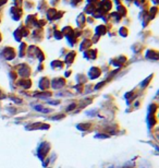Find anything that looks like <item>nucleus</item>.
<instances>
[{"mask_svg": "<svg viewBox=\"0 0 159 168\" xmlns=\"http://www.w3.org/2000/svg\"><path fill=\"white\" fill-rule=\"evenodd\" d=\"M82 2H83V0H70V4L73 8L78 7V6H80Z\"/></svg>", "mask_w": 159, "mask_h": 168, "instance_id": "2eb2a0df", "label": "nucleus"}, {"mask_svg": "<svg viewBox=\"0 0 159 168\" xmlns=\"http://www.w3.org/2000/svg\"><path fill=\"white\" fill-rule=\"evenodd\" d=\"M86 23V16H85V13H80L78 15V18H76V24H78V26H84Z\"/></svg>", "mask_w": 159, "mask_h": 168, "instance_id": "9d476101", "label": "nucleus"}, {"mask_svg": "<svg viewBox=\"0 0 159 168\" xmlns=\"http://www.w3.org/2000/svg\"><path fill=\"white\" fill-rule=\"evenodd\" d=\"M158 13V7L157 6H154V7H151L149 9V11H148V14H149V18L151 19H154L156 15Z\"/></svg>", "mask_w": 159, "mask_h": 168, "instance_id": "9b49d317", "label": "nucleus"}, {"mask_svg": "<svg viewBox=\"0 0 159 168\" xmlns=\"http://www.w3.org/2000/svg\"><path fill=\"white\" fill-rule=\"evenodd\" d=\"M64 13H66V11H63V10H60V11H57V15H56V20H58V19H61L62 16L64 15Z\"/></svg>", "mask_w": 159, "mask_h": 168, "instance_id": "a211bd4d", "label": "nucleus"}, {"mask_svg": "<svg viewBox=\"0 0 159 168\" xmlns=\"http://www.w3.org/2000/svg\"><path fill=\"white\" fill-rule=\"evenodd\" d=\"M99 0H87V4H98Z\"/></svg>", "mask_w": 159, "mask_h": 168, "instance_id": "393cba45", "label": "nucleus"}, {"mask_svg": "<svg viewBox=\"0 0 159 168\" xmlns=\"http://www.w3.org/2000/svg\"><path fill=\"white\" fill-rule=\"evenodd\" d=\"M45 24H46V20H38L36 23V25H39V26H44Z\"/></svg>", "mask_w": 159, "mask_h": 168, "instance_id": "4be33fe9", "label": "nucleus"}, {"mask_svg": "<svg viewBox=\"0 0 159 168\" xmlns=\"http://www.w3.org/2000/svg\"><path fill=\"white\" fill-rule=\"evenodd\" d=\"M95 20H96V19H94L93 16H89V18H87V19H86V22H88V23H94V22H95Z\"/></svg>", "mask_w": 159, "mask_h": 168, "instance_id": "b1692460", "label": "nucleus"}, {"mask_svg": "<svg viewBox=\"0 0 159 168\" xmlns=\"http://www.w3.org/2000/svg\"><path fill=\"white\" fill-rule=\"evenodd\" d=\"M72 32H73V28L71 26H66L62 30V33H64V35H66V36L69 34H72Z\"/></svg>", "mask_w": 159, "mask_h": 168, "instance_id": "dca6fc26", "label": "nucleus"}, {"mask_svg": "<svg viewBox=\"0 0 159 168\" xmlns=\"http://www.w3.org/2000/svg\"><path fill=\"white\" fill-rule=\"evenodd\" d=\"M14 36H16V38L18 39V41H20V39H21L22 35L20 34V28H19V30H16V32H14Z\"/></svg>", "mask_w": 159, "mask_h": 168, "instance_id": "aec40b11", "label": "nucleus"}, {"mask_svg": "<svg viewBox=\"0 0 159 168\" xmlns=\"http://www.w3.org/2000/svg\"><path fill=\"white\" fill-rule=\"evenodd\" d=\"M60 34H61V32H59V31H56V32H54V36L58 38V39H60V38L62 37V35Z\"/></svg>", "mask_w": 159, "mask_h": 168, "instance_id": "5701e85b", "label": "nucleus"}, {"mask_svg": "<svg viewBox=\"0 0 159 168\" xmlns=\"http://www.w3.org/2000/svg\"><path fill=\"white\" fill-rule=\"evenodd\" d=\"M97 9V4H87L84 8V12L83 13H87V14H93L95 10Z\"/></svg>", "mask_w": 159, "mask_h": 168, "instance_id": "0eeeda50", "label": "nucleus"}, {"mask_svg": "<svg viewBox=\"0 0 159 168\" xmlns=\"http://www.w3.org/2000/svg\"><path fill=\"white\" fill-rule=\"evenodd\" d=\"M109 16H110V19H112L114 22H120L121 20H122V18H121L120 14H119L118 12H111V13L109 14Z\"/></svg>", "mask_w": 159, "mask_h": 168, "instance_id": "ddd939ff", "label": "nucleus"}, {"mask_svg": "<svg viewBox=\"0 0 159 168\" xmlns=\"http://www.w3.org/2000/svg\"><path fill=\"white\" fill-rule=\"evenodd\" d=\"M134 4L139 8H141V9L146 10V9L149 7V0H135Z\"/></svg>", "mask_w": 159, "mask_h": 168, "instance_id": "6e6552de", "label": "nucleus"}, {"mask_svg": "<svg viewBox=\"0 0 159 168\" xmlns=\"http://www.w3.org/2000/svg\"><path fill=\"white\" fill-rule=\"evenodd\" d=\"M13 4H14V7L22 8V6H23V0H13Z\"/></svg>", "mask_w": 159, "mask_h": 168, "instance_id": "f3484780", "label": "nucleus"}, {"mask_svg": "<svg viewBox=\"0 0 159 168\" xmlns=\"http://www.w3.org/2000/svg\"><path fill=\"white\" fill-rule=\"evenodd\" d=\"M98 8H100L101 10H104L106 13H108L112 9V1L111 0H100L97 4Z\"/></svg>", "mask_w": 159, "mask_h": 168, "instance_id": "f03ea898", "label": "nucleus"}, {"mask_svg": "<svg viewBox=\"0 0 159 168\" xmlns=\"http://www.w3.org/2000/svg\"><path fill=\"white\" fill-rule=\"evenodd\" d=\"M59 4H60V0H51V6H52V8L58 7Z\"/></svg>", "mask_w": 159, "mask_h": 168, "instance_id": "412c9836", "label": "nucleus"}, {"mask_svg": "<svg viewBox=\"0 0 159 168\" xmlns=\"http://www.w3.org/2000/svg\"><path fill=\"white\" fill-rule=\"evenodd\" d=\"M153 4H155V6H157V4H158V0H151Z\"/></svg>", "mask_w": 159, "mask_h": 168, "instance_id": "cd10ccee", "label": "nucleus"}, {"mask_svg": "<svg viewBox=\"0 0 159 168\" xmlns=\"http://www.w3.org/2000/svg\"><path fill=\"white\" fill-rule=\"evenodd\" d=\"M9 12H10V15H11V18L14 21H19V20L22 19V16H23V9L22 8H19V7H11L10 8V10H9Z\"/></svg>", "mask_w": 159, "mask_h": 168, "instance_id": "f257e3e1", "label": "nucleus"}, {"mask_svg": "<svg viewBox=\"0 0 159 168\" xmlns=\"http://www.w3.org/2000/svg\"><path fill=\"white\" fill-rule=\"evenodd\" d=\"M0 22H1V14H0Z\"/></svg>", "mask_w": 159, "mask_h": 168, "instance_id": "c756f323", "label": "nucleus"}, {"mask_svg": "<svg viewBox=\"0 0 159 168\" xmlns=\"http://www.w3.org/2000/svg\"><path fill=\"white\" fill-rule=\"evenodd\" d=\"M140 18H141V20L143 21L144 26H146V25H147V23L151 21V18H149V14H148L147 10H143V11L141 12V13H140Z\"/></svg>", "mask_w": 159, "mask_h": 168, "instance_id": "423d86ee", "label": "nucleus"}, {"mask_svg": "<svg viewBox=\"0 0 159 168\" xmlns=\"http://www.w3.org/2000/svg\"><path fill=\"white\" fill-rule=\"evenodd\" d=\"M57 11H58V10H57L56 8H48L47 11L45 12V13H46V16H47V20H49V21H54V20H56Z\"/></svg>", "mask_w": 159, "mask_h": 168, "instance_id": "20e7f679", "label": "nucleus"}, {"mask_svg": "<svg viewBox=\"0 0 159 168\" xmlns=\"http://www.w3.org/2000/svg\"><path fill=\"white\" fill-rule=\"evenodd\" d=\"M8 2V0H0V7H2Z\"/></svg>", "mask_w": 159, "mask_h": 168, "instance_id": "a878e982", "label": "nucleus"}, {"mask_svg": "<svg viewBox=\"0 0 159 168\" xmlns=\"http://www.w3.org/2000/svg\"><path fill=\"white\" fill-rule=\"evenodd\" d=\"M121 1H123V0H114V2H116L117 4H120Z\"/></svg>", "mask_w": 159, "mask_h": 168, "instance_id": "c85d7f7f", "label": "nucleus"}, {"mask_svg": "<svg viewBox=\"0 0 159 168\" xmlns=\"http://www.w3.org/2000/svg\"><path fill=\"white\" fill-rule=\"evenodd\" d=\"M37 21H38L37 14H30V15H27L26 16L25 23H26L27 26H34V25H36Z\"/></svg>", "mask_w": 159, "mask_h": 168, "instance_id": "7ed1b4c3", "label": "nucleus"}, {"mask_svg": "<svg viewBox=\"0 0 159 168\" xmlns=\"http://www.w3.org/2000/svg\"><path fill=\"white\" fill-rule=\"evenodd\" d=\"M0 39H1V35H0Z\"/></svg>", "mask_w": 159, "mask_h": 168, "instance_id": "7c9ffc66", "label": "nucleus"}, {"mask_svg": "<svg viewBox=\"0 0 159 168\" xmlns=\"http://www.w3.org/2000/svg\"><path fill=\"white\" fill-rule=\"evenodd\" d=\"M106 30H107V27L104 25V24H101V25H98L97 27H96V32H97V34L99 35H102L106 33Z\"/></svg>", "mask_w": 159, "mask_h": 168, "instance_id": "4468645a", "label": "nucleus"}, {"mask_svg": "<svg viewBox=\"0 0 159 168\" xmlns=\"http://www.w3.org/2000/svg\"><path fill=\"white\" fill-rule=\"evenodd\" d=\"M128 28H126V27H121L120 28V33H121V35H122V36H126V35H128Z\"/></svg>", "mask_w": 159, "mask_h": 168, "instance_id": "6ab92c4d", "label": "nucleus"}, {"mask_svg": "<svg viewBox=\"0 0 159 168\" xmlns=\"http://www.w3.org/2000/svg\"><path fill=\"white\" fill-rule=\"evenodd\" d=\"M23 4L24 8L28 9V10H31V9H33V8L35 7V2L33 0H25V1H23Z\"/></svg>", "mask_w": 159, "mask_h": 168, "instance_id": "f8f14e48", "label": "nucleus"}, {"mask_svg": "<svg viewBox=\"0 0 159 168\" xmlns=\"http://www.w3.org/2000/svg\"><path fill=\"white\" fill-rule=\"evenodd\" d=\"M134 1H135V0H125V2H126L128 4H134Z\"/></svg>", "mask_w": 159, "mask_h": 168, "instance_id": "bb28decb", "label": "nucleus"}, {"mask_svg": "<svg viewBox=\"0 0 159 168\" xmlns=\"http://www.w3.org/2000/svg\"><path fill=\"white\" fill-rule=\"evenodd\" d=\"M48 2H47V0H39L38 1V4H37V9L39 10V12H42V13H45L47 11V9H48Z\"/></svg>", "mask_w": 159, "mask_h": 168, "instance_id": "39448f33", "label": "nucleus"}, {"mask_svg": "<svg viewBox=\"0 0 159 168\" xmlns=\"http://www.w3.org/2000/svg\"><path fill=\"white\" fill-rule=\"evenodd\" d=\"M119 14H120L121 18H124V16H126V14H128V9L125 8V6H123V4H117V11Z\"/></svg>", "mask_w": 159, "mask_h": 168, "instance_id": "1a4fd4ad", "label": "nucleus"}]
</instances>
